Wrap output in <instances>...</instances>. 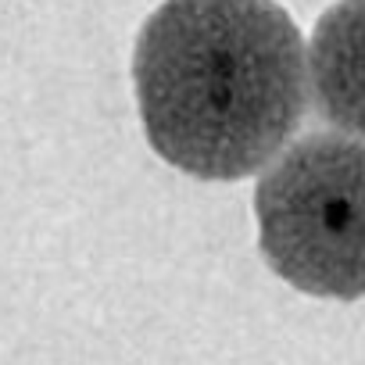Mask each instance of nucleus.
<instances>
[{
	"mask_svg": "<svg viewBox=\"0 0 365 365\" xmlns=\"http://www.w3.org/2000/svg\"><path fill=\"white\" fill-rule=\"evenodd\" d=\"M147 143L194 179L262 172L308 111V47L276 0H165L133 51Z\"/></svg>",
	"mask_w": 365,
	"mask_h": 365,
	"instance_id": "1",
	"label": "nucleus"
},
{
	"mask_svg": "<svg viewBox=\"0 0 365 365\" xmlns=\"http://www.w3.org/2000/svg\"><path fill=\"white\" fill-rule=\"evenodd\" d=\"M258 247L301 294L365 297V140L312 133L283 147L255 187Z\"/></svg>",
	"mask_w": 365,
	"mask_h": 365,
	"instance_id": "2",
	"label": "nucleus"
},
{
	"mask_svg": "<svg viewBox=\"0 0 365 365\" xmlns=\"http://www.w3.org/2000/svg\"><path fill=\"white\" fill-rule=\"evenodd\" d=\"M308 90L333 129L365 140V0H336L315 22Z\"/></svg>",
	"mask_w": 365,
	"mask_h": 365,
	"instance_id": "3",
	"label": "nucleus"
}]
</instances>
